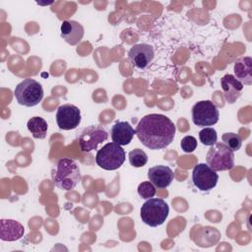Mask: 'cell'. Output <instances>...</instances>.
<instances>
[{
  "label": "cell",
  "instance_id": "cell-1",
  "mask_svg": "<svg viewBox=\"0 0 252 252\" xmlns=\"http://www.w3.org/2000/svg\"><path fill=\"white\" fill-rule=\"evenodd\" d=\"M175 125L165 115L151 113L145 115L136 127L140 142L150 150H161L168 147L175 136Z\"/></svg>",
  "mask_w": 252,
  "mask_h": 252
},
{
  "label": "cell",
  "instance_id": "cell-2",
  "mask_svg": "<svg viewBox=\"0 0 252 252\" xmlns=\"http://www.w3.org/2000/svg\"><path fill=\"white\" fill-rule=\"evenodd\" d=\"M53 184L65 191L74 189L81 181V171L79 165L71 158H61L57 161L56 165L51 172Z\"/></svg>",
  "mask_w": 252,
  "mask_h": 252
},
{
  "label": "cell",
  "instance_id": "cell-3",
  "mask_svg": "<svg viewBox=\"0 0 252 252\" xmlns=\"http://www.w3.org/2000/svg\"><path fill=\"white\" fill-rule=\"evenodd\" d=\"M169 207L163 199L150 198L141 207V219L149 226L161 225L168 217Z\"/></svg>",
  "mask_w": 252,
  "mask_h": 252
},
{
  "label": "cell",
  "instance_id": "cell-4",
  "mask_svg": "<svg viewBox=\"0 0 252 252\" xmlns=\"http://www.w3.org/2000/svg\"><path fill=\"white\" fill-rule=\"evenodd\" d=\"M206 160L215 171L229 170L234 166V152L223 143H215L209 149Z\"/></svg>",
  "mask_w": 252,
  "mask_h": 252
},
{
  "label": "cell",
  "instance_id": "cell-5",
  "mask_svg": "<svg viewBox=\"0 0 252 252\" xmlns=\"http://www.w3.org/2000/svg\"><path fill=\"white\" fill-rule=\"evenodd\" d=\"M14 95L19 104L32 107L41 101L43 97V90L37 81L33 79H25L15 88Z\"/></svg>",
  "mask_w": 252,
  "mask_h": 252
},
{
  "label": "cell",
  "instance_id": "cell-6",
  "mask_svg": "<svg viewBox=\"0 0 252 252\" xmlns=\"http://www.w3.org/2000/svg\"><path fill=\"white\" fill-rule=\"evenodd\" d=\"M125 151L114 142L105 144L95 155L96 164L105 170H115L125 161Z\"/></svg>",
  "mask_w": 252,
  "mask_h": 252
},
{
  "label": "cell",
  "instance_id": "cell-7",
  "mask_svg": "<svg viewBox=\"0 0 252 252\" xmlns=\"http://www.w3.org/2000/svg\"><path fill=\"white\" fill-rule=\"evenodd\" d=\"M220 118L217 105L211 100H201L192 107L193 123L199 127L215 125Z\"/></svg>",
  "mask_w": 252,
  "mask_h": 252
},
{
  "label": "cell",
  "instance_id": "cell-8",
  "mask_svg": "<svg viewBox=\"0 0 252 252\" xmlns=\"http://www.w3.org/2000/svg\"><path fill=\"white\" fill-rule=\"evenodd\" d=\"M108 133L101 125H91L85 128L79 136V146L82 152L90 153L99 144L106 141Z\"/></svg>",
  "mask_w": 252,
  "mask_h": 252
},
{
  "label": "cell",
  "instance_id": "cell-9",
  "mask_svg": "<svg viewBox=\"0 0 252 252\" xmlns=\"http://www.w3.org/2000/svg\"><path fill=\"white\" fill-rule=\"evenodd\" d=\"M219 180L217 171L206 163H198L192 172V181L201 191H210L216 187Z\"/></svg>",
  "mask_w": 252,
  "mask_h": 252
},
{
  "label": "cell",
  "instance_id": "cell-10",
  "mask_svg": "<svg viewBox=\"0 0 252 252\" xmlns=\"http://www.w3.org/2000/svg\"><path fill=\"white\" fill-rule=\"evenodd\" d=\"M55 118L60 129L72 130L79 126L81 122V112L76 105L67 103L58 107Z\"/></svg>",
  "mask_w": 252,
  "mask_h": 252
},
{
  "label": "cell",
  "instance_id": "cell-11",
  "mask_svg": "<svg viewBox=\"0 0 252 252\" xmlns=\"http://www.w3.org/2000/svg\"><path fill=\"white\" fill-rule=\"evenodd\" d=\"M129 59L138 69H146L153 61L155 51L152 45L139 43L133 45L128 52Z\"/></svg>",
  "mask_w": 252,
  "mask_h": 252
},
{
  "label": "cell",
  "instance_id": "cell-12",
  "mask_svg": "<svg viewBox=\"0 0 252 252\" xmlns=\"http://www.w3.org/2000/svg\"><path fill=\"white\" fill-rule=\"evenodd\" d=\"M148 177L155 187L158 189H164L173 181V171L166 165H156L149 169Z\"/></svg>",
  "mask_w": 252,
  "mask_h": 252
},
{
  "label": "cell",
  "instance_id": "cell-13",
  "mask_svg": "<svg viewBox=\"0 0 252 252\" xmlns=\"http://www.w3.org/2000/svg\"><path fill=\"white\" fill-rule=\"evenodd\" d=\"M60 32L61 37L70 45L78 44L82 40L85 32L84 27L80 23L72 20L64 21L61 24Z\"/></svg>",
  "mask_w": 252,
  "mask_h": 252
},
{
  "label": "cell",
  "instance_id": "cell-14",
  "mask_svg": "<svg viewBox=\"0 0 252 252\" xmlns=\"http://www.w3.org/2000/svg\"><path fill=\"white\" fill-rule=\"evenodd\" d=\"M220 85L225 100L234 103L240 96L243 85L231 74H226L220 79Z\"/></svg>",
  "mask_w": 252,
  "mask_h": 252
},
{
  "label": "cell",
  "instance_id": "cell-15",
  "mask_svg": "<svg viewBox=\"0 0 252 252\" xmlns=\"http://www.w3.org/2000/svg\"><path fill=\"white\" fill-rule=\"evenodd\" d=\"M135 134H136V130H134L131 124L126 121L116 122L112 126L110 131L112 142L120 146L128 145L132 141Z\"/></svg>",
  "mask_w": 252,
  "mask_h": 252
},
{
  "label": "cell",
  "instance_id": "cell-16",
  "mask_svg": "<svg viewBox=\"0 0 252 252\" xmlns=\"http://www.w3.org/2000/svg\"><path fill=\"white\" fill-rule=\"evenodd\" d=\"M25 233V227L17 220L2 219L0 221V238L3 241H16Z\"/></svg>",
  "mask_w": 252,
  "mask_h": 252
},
{
  "label": "cell",
  "instance_id": "cell-17",
  "mask_svg": "<svg viewBox=\"0 0 252 252\" xmlns=\"http://www.w3.org/2000/svg\"><path fill=\"white\" fill-rule=\"evenodd\" d=\"M235 78L242 84L250 86L252 84V58L249 56L238 58L233 67Z\"/></svg>",
  "mask_w": 252,
  "mask_h": 252
},
{
  "label": "cell",
  "instance_id": "cell-18",
  "mask_svg": "<svg viewBox=\"0 0 252 252\" xmlns=\"http://www.w3.org/2000/svg\"><path fill=\"white\" fill-rule=\"evenodd\" d=\"M27 127L29 131L32 133L33 138L44 139L46 137L48 125H47V122L42 117H39V116L32 117L28 121Z\"/></svg>",
  "mask_w": 252,
  "mask_h": 252
},
{
  "label": "cell",
  "instance_id": "cell-19",
  "mask_svg": "<svg viewBox=\"0 0 252 252\" xmlns=\"http://www.w3.org/2000/svg\"><path fill=\"white\" fill-rule=\"evenodd\" d=\"M148 161L147 154L141 149H134L129 153V162L134 167H142Z\"/></svg>",
  "mask_w": 252,
  "mask_h": 252
},
{
  "label": "cell",
  "instance_id": "cell-20",
  "mask_svg": "<svg viewBox=\"0 0 252 252\" xmlns=\"http://www.w3.org/2000/svg\"><path fill=\"white\" fill-rule=\"evenodd\" d=\"M199 140L205 146H213L217 143V131L212 127H206L199 132Z\"/></svg>",
  "mask_w": 252,
  "mask_h": 252
},
{
  "label": "cell",
  "instance_id": "cell-21",
  "mask_svg": "<svg viewBox=\"0 0 252 252\" xmlns=\"http://www.w3.org/2000/svg\"><path fill=\"white\" fill-rule=\"evenodd\" d=\"M223 144H225L233 152L238 151L242 146V138L236 133H224L221 136Z\"/></svg>",
  "mask_w": 252,
  "mask_h": 252
},
{
  "label": "cell",
  "instance_id": "cell-22",
  "mask_svg": "<svg viewBox=\"0 0 252 252\" xmlns=\"http://www.w3.org/2000/svg\"><path fill=\"white\" fill-rule=\"evenodd\" d=\"M138 194L142 199H150L156 195V187L150 181H144L138 186Z\"/></svg>",
  "mask_w": 252,
  "mask_h": 252
},
{
  "label": "cell",
  "instance_id": "cell-23",
  "mask_svg": "<svg viewBox=\"0 0 252 252\" xmlns=\"http://www.w3.org/2000/svg\"><path fill=\"white\" fill-rule=\"evenodd\" d=\"M197 140L193 136H185L180 142V147L185 153L194 152L197 148Z\"/></svg>",
  "mask_w": 252,
  "mask_h": 252
}]
</instances>
